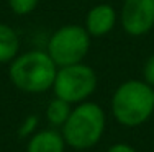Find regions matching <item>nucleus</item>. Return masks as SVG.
<instances>
[{
	"mask_svg": "<svg viewBox=\"0 0 154 152\" xmlns=\"http://www.w3.org/2000/svg\"><path fill=\"white\" fill-rule=\"evenodd\" d=\"M38 116L30 115V116L25 118V121L21 123V126L18 128V136L20 137H30L38 131Z\"/></svg>",
	"mask_w": 154,
	"mask_h": 152,
	"instance_id": "nucleus-12",
	"label": "nucleus"
},
{
	"mask_svg": "<svg viewBox=\"0 0 154 152\" xmlns=\"http://www.w3.org/2000/svg\"><path fill=\"white\" fill-rule=\"evenodd\" d=\"M107 152H138V151L126 142H116L113 146H110L107 149Z\"/></svg>",
	"mask_w": 154,
	"mask_h": 152,
	"instance_id": "nucleus-14",
	"label": "nucleus"
},
{
	"mask_svg": "<svg viewBox=\"0 0 154 152\" xmlns=\"http://www.w3.org/2000/svg\"><path fill=\"white\" fill-rule=\"evenodd\" d=\"M110 108L116 123L125 128H138L154 113V88L143 79L126 80L115 88Z\"/></svg>",
	"mask_w": 154,
	"mask_h": 152,
	"instance_id": "nucleus-1",
	"label": "nucleus"
},
{
	"mask_svg": "<svg viewBox=\"0 0 154 152\" xmlns=\"http://www.w3.org/2000/svg\"><path fill=\"white\" fill-rule=\"evenodd\" d=\"M143 80L154 88V54H151L146 59L144 66H143Z\"/></svg>",
	"mask_w": 154,
	"mask_h": 152,
	"instance_id": "nucleus-13",
	"label": "nucleus"
},
{
	"mask_svg": "<svg viewBox=\"0 0 154 152\" xmlns=\"http://www.w3.org/2000/svg\"><path fill=\"white\" fill-rule=\"evenodd\" d=\"M57 66L46 51L31 49L18 54L8 66L10 82L23 93H45L53 88Z\"/></svg>",
	"mask_w": 154,
	"mask_h": 152,
	"instance_id": "nucleus-2",
	"label": "nucleus"
},
{
	"mask_svg": "<svg viewBox=\"0 0 154 152\" xmlns=\"http://www.w3.org/2000/svg\"><path fill=\"white\" fill-rule=\"evenodd\" d=\"M92 36L80 25H64L51 34L46 52L57 67L84 62L90 51Z\"/></svg>",
	"mask_w": 154,
	"mask_h": 152,
	"instance_id": "nucleus-4",
	"label": "nucleus"
},
{
	"mask_svg": "<svg viewBox=\"0 0 154 152\" xmlns=\"http://www.w3.org/2000/svg\"><path fill=\"white\" fill-rule=\"evenodd\" d=\"M66 147L64 136L56 128L39 129L26 142V152H66Z\"/></svg>",
	"mask_w": 154,
	"mask_h": 152,
	"instance_id": "nucleus-8",
	"label": "nucleus"
},
{
	"mask_svg": "<svg viewBox=\"0 0 154 152\" xmlns=\"http://www.w3.org/2000/svg\"><path fill=\"white\" fill-rule=\"evenodd\" d=\"M107 128V116L103 108L95 101H82L75 105L71 116L61 128L67 147L75 151H87L102 141Z\"/></svg>",
	"mask_w": 154,
	"mask_h": 152,
	"instance_id": "nucleus-3",
	"label": "nucleus"
},
{
	"mask_svg": "<svg viewBox=\"0 0 154 152\" xmlns=\"http://www.w3.org/2000/svg\"><path fill=\"white\" fill-rule=\"evenodd\" d=\"M98 79L95 70L84 62L72 66L57 67L56 79L53 84L54 97L67 101L71 105H79L87 101L95 93Z\"/></svg>",
	"mask_w": 154,
	"mask_h": 152,
	"instance_id": "nucleus-5",
	"label": "nucleus"
},
{
	"mask_svg": "<svg viewBox=\"0 0 154 152\" xmlns=\"http://www.w3.org/2000/svg\"><path fill=\"white\" fill-rule=\"evenodd\" d=\"M116 21H118L116 10L108 3H98L87 12L84 28L92 38H102L115 30Z\"/></svg>",
	"mask_w": 154,
	"mask_h": 152,
	"instance_id": "nucleus-7",
	"label": "nucleus"
},
{
	"mask_svg": "<svg viewBox=\"0 0 154 152\" xmlns=\"http://www.w3.org/2000/svg\"><path fill=\"white\" fill-rule=\"evenodd\" d=\"M7 3L17 16H26L38 8L39 0H7Z\"/></svg>",
	"mask_w": 154,
	"mask_h": 152,
	"instance_id": "nucleus-11",
	"label": "nucleus"
},
{
	"mask_svg": "<svg viewBox=\"0 0 154 152\" xmlns=\"http://www.w3.org/2000/svg\"><path fill=\"white\" fill-rule=\"evenodd\" d=\"M71 111H72L71 103L54 97V98L49 100V103L46 105L45 118L51 124V128H62L64 123L67 121V118L71 116Z\"/></svg>",
	"mask_w": 154,
	"mask_h": 152,
	"instance_id": "nucleus-10",
	"label": "nucleus"
},
{
	"mask_svg": "<svg viewBox=\"0 0 154 152\" xmlns=\"http://www.w3.org/2000/svg\"><path fill=\"white\" fill-rule=\"evenodd\" d=\"M118 20L126 34H148L154 28V0H123Z\"/></svg>",
	"mask_w": 154,
	"mask_h": 152,
	"instance_id": "nucleus-6",
	"label": "nucleus"
},
{
	"mask_svg": "<svg viewBox=\"0 0 154 152\" xmlns=\"http://www.w3.org/2000/svg\"><path fill=\"white\" fill-rule=\"evenodd\" d=\"M20 54V38L10 25L0 23V64H10Z\"/></svg>",
	"mask_w": 154,
	"mask_h": 152,
	"instance_id": "nucleus-9",
	"label": "nucleus"
}]
</instances>
